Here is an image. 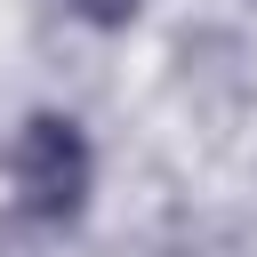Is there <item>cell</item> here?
<instances>
[{"label": "cell", "mask_w": 257, "mask_h": 257, "mask_svg": "<svg viewBox=\"0 0 257 257\" xmlns=\"http://www.w3.org/2000/svg\"><path fill=\"white\" fill-rule=\"evenodd\" d=\"M8 177H16V201L24 217L40 225H72L96 193V145L72 112H32L16 128V153H8Z\"/></svg>", "instance_id": "cell-1"}, {"label": "cell", "mask_w": 257, "mask_h": 257, "mask_svg": "<svg viewBox=\"0 0 257 257\" xmlns=\"http://www.w3.org/2000/svg\"><path fill=\"white\" fill-rule=\"evenodd\" d=\"M64 8H72V16H80V24H96V32H128V24H137V8H145V0H64Z\"/></svg>", "instance_id": "cell-2"}]
</instances>
